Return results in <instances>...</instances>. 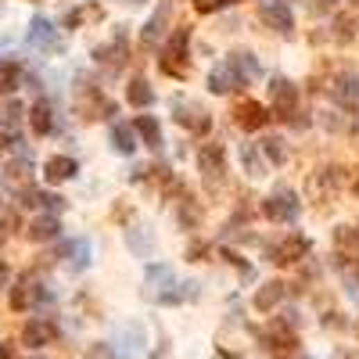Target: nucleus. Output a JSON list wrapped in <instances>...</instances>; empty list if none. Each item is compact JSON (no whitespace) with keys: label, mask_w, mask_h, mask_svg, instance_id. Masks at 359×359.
Listing matches in <instances>:
<instances>
[{"label":"nucleus","mask_w":359,"mask_h":359,"mask_svg":"<svg viewBox=\"0 0 359 359\" xmlns=\"http://www.w3.org/2000/svg\"><path fill=\"white\" fill-rule=\"evenodd\" d=\"M241 122L248 126V130H259V126L266 122V115H262L259 104H244V108H241Z\"/></svg>","instance_id":"10"},{"label":"nucleus","mask_w":359,"mask_h":359,"mask_svg":"<svg viewBox=\"0 0 359 359\" xmlns=\"http://www.w3.org/2000/svg\"><path fill=\"white\" fill-rule=\"evenodd\" d=\"M273 299H281V284H269V291H262V294H259V309H269V306H273Z\"/></svg>","instance_id":"16"},{"label":"nucleus","mask_w":359,"mask_h":359,"mask_svg":"<svg viewBox=\"0 0 359 359\" xmlns=\"http://www.w3.org/2000/svg\"><path fill=\"white\" fill-rule=\"evenodd\" d=\"M4 281H8V269H4V266H0V284H4Z\"/></svg>","instance_id":"19"},{"label":"nucleus","mask_w":359,"mask_h":359,"mask_svg":"<svg viewBox=\"0 0 359 359\" xmlns=\"http://www.w3.org/2000/svg\"><path fill=\"white\" fill-rule=\"evenodd\" d=\"M0 359H15V349L11 345H0Z\"/></svg>","instance_id":"18"},{"label":"nucleus","mask_w":359,"mask_h":359,"mask_svg":"<svg viewBox=\"0 0 359 359\" xmlns=\"http://www.w3.org/2000/svg\"><path fill=\"white\" fill-rule=\"evenodd\" d=\"M237 83H241V76L234 72V61H226L223 69H216V72H212V90H216V94H226V90H234Z\"/></svg>","instance_id":"3"},{"label":"nucleus","mask_w":359,"mask_h":359,"mask_svg":"<svg viewBox=\"0 0 359 359\" xmlns=\"http://www.w3.org/2000/svg\"><path fill=\"white\" fill-rule=\"evenodd\" d=\"M262 15H266L269 26H281V33H291V11H287V4H281V0L273 4V0H266Z\"/></svg>","instance_id":"2"},{"label":"nucleus","mask_w":359,"mask_h":359,"mask_svg":"<svg viewBox=\"0 0 359 359\" xmlns=\"http://www.w3.org/2000/svg\"><path fill=\"white\" fill-rule=\"evenodd\" d=\"M294 212H299V205H294L287 194H284V198L273 194V198L266 201V216H269V219H291Z\"/></svg>","instance_id":"5"},{"label":"nucleus","mask_w":359,"mask_h":359,"mask_svg":"<svg viewBox=\"0 0 359 359\" xmlns=\"http://www.w3.org/2000/svg\"><path fill=\"white\" fill-rule=\"evenodd\" d=\"M112 140H115L119 151H133V147H137V140H133V122H119L115 130H112Z\"/></svg>","instance_id":"8"},{"label":"nucleus","mask_w":359,"mask_h":359,"mask_svg":"<svg viewBox=\"0 0 359 359\" xmlns=\"http://www.w3.org/2000/svg\"><path fill=\"white\" fill-rule=\"evenodd\" d=\"M133 126L144 133V140H147V147H162V133H158V122L151 119V115H137L133 119Z\"/></svg>","instance_id":"7"},{"label":"nucleus","mask_w":359,"mask_h":359,"mask_svg":"<svg viewBox=\"0 0 359 359\" xmlns=\"http://www.w3.org/2000/svg\"><path fill=\"white\" fill-rule=\"evenodd\" d=\"M33 130L36 133L51 130V108H47V104H36V108H33Z\"/></svg>","instance_id":"13"},{"label":"nucleus","mask_w":359,"mask_h":359,"mask_svg":"<svg viewBox=\"0 0 359 359\" xmlns=\"http://www.w3.org/2000/svg\"><path fill=\"white\" fill-rule=\"evenodd\" d=\"M18 115H22V108H18V104H8V108L0 112V122H15Z\"/></svg>","instance_id":"17"},{"label":"nucleus","mask_w":359,"mask_h":359,"mask_svg":"<svg viewBox=\"0 0 359 359\" xmlns=\"http://www.w3.org/2000/svg\"><path fill=\"white\" fill-rule=\"evenodd\" d=\"M22 337H26V345L40 349V345H47V342H51V327H47L44 320H33V324H26Z\"/></svg>","instance_id":"6"},{"label":"nucleus","mask_w":359,"mask_h":359,"mask_svg":"<svg viewBox=\"0 0 359 359\" xmlns=\"http://www.w3.org/2000/svg\"><path fill=\"white\" fill-rule=\"evenodd\" d=\"M44 173H47V180H51V183H61V180H69V176L76 173V162H72V158H65V155H58V158H51V162H47Z\"/></svg>","instance_id":"4"},{"label":"nucleus","mask_w":359,"mask_h":359,"mask_svg":"<svg viewBox=\"0 0 359 359\" xmlns=\"http://www.w3.org/2000/svg\"><path fill=\"white\" fill-rule=\"evenodd\" d=\"M130 101H133V104H151V101H155V94L147 90V83H140V79H137L133 87H130Z\"/></svg>","instance_id":"14"},{"label":"nucleus","mask_w":359,"mask_h":359,"mask_svg":"<svg viewBox=\"0 0 359 359\" xmlns=\"http://www.w3.org/2000/svg\"><path fill=\"white\" fill-rule=\"evenodd\" d=\"M18 90V65H0V94Z\"/></svg>","instance_id":"12"},{"label":"nucleus","mask_w":359,"mask_h":359,"mask_svg":"<svg viewBox=\"0 0 359 359\" xmlns=\"http://www.w3.org/2000/svg\"><path fill=\"white\" fill-rule=\"evenodd\" d=\"M273 101H277L281 108L287 112L291 104H294V90H291V83H284V79H281V83H273Z\"/></svg>","instance_id":"11"},{"label":"nucleus","mask_w":359,"mask_h":359,"mask_svg":"<svg viewBox=\"0 0 359 359\" xmlns=\"http://www.w3.org/2000/svg\"><path fill=\"white\" fill-rule=\"evenodd\" d=\"M29 40L36 47H58V33L47 18H33V29H29Z\"/></svg>","instance_id":"1"},{"label":"nucleus","mask_w":359,"mask_h":359,"mask_svg":"<svg viewBox=\"0 0 359 359\" xmlns=\"http://www.w3.org/2000/svg\"><path fill=\"white\" fill-rule=\"evenodd\" d=\"M216 162H223L219 147H205V151H201V169H205V173H212V165H216Z\"/></svg>","instance_id":"15"},{"label":"nucleus","mask_w":359,"mask_h":359,"mask_svg":"<svg viewBox=\"0 0 359 359\" xmlns=\"http://www.w3.org/2000/svg\"><path fill=\"white\" fill-rule=\"evenodd\" d=\"M29 234H33L36 241H51V237H58V219H54V216H44V219H36Z\"/></svg>","instance_id":"9"}]
</instances>
